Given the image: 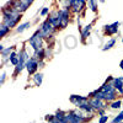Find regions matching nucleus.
<instances>
[{"label": "nucleus", "mask_w": 123, "mask_h": 123, "mask_svg": "<svg viewBox=\"0 0 123 123\" xmlns=\"http://www.w3.org/2000/svg\"><path fill=\"white\" fill-rule=\"evenodd\" d=\"M18 18H21L18 15L17 11H10V12H6L5 11V15H4V25H6L7 27H14L16 25V22L18 21Z\"/></svg>", "instance_id": "1"}, {"label": "nucleus", "mask_w": 123, "mask_h": 123, "mask_svg": "<svg viewBox=\"0 0 123 123\" xmlns=\"http://www.w3.org/2000/svg\"><path fill=\"white\" fill-rule=\"evenodd\" d=\"M42 32L41 31H37V32L30 38V44L35 48V50H38L42 48Z\"/></svg>", "instance_id": "2"}, {"label": "nucleus", "mask_w": 123, "mask_h": 123, "mask_svg": "<svg viewBox=\"0 0 123 123\" xmlns=\"http://www.w3.org/2000/svg\"><path fill=\"white\" fill-rule=\"evenodd\" d=\"M54 27L55 26L50 22V20H48V21H46L42 25V27H41V32H42L43 36H49V33H52V31H53Z\"/></svg>", "instance_id": "3"}, {"label": "nucleus", "mask_w": 123, "mask_h": 123, "mask_svg": "<svg viewBox=\"0 0 123 123\" xmlns=\"http://www.w3.org/2000/svg\"><path fill=\"white\" fill-rule=\"evenodd\" d=\"M37 67H38V62H37L36 58L28 59V60L26 62V68H27V70H28L30 74H33L35 71H36V69H37Z\"/></svg>", "instance_id": "4"}, {"label": "nucleus", "mask_w": 123, "mask_h": 123, "mask_svg": "<svg viewBox=\"0 0 123 123\" xmlns=\"http://www.w3.org/2000/svg\"><path fill=\"white\" fill-rule=\"evenodd\" d=\"M68 20H69L68 10H62V11H60V26L62 27H67Z\"/></svg>", "instance_id": "5"}, {"label": "nucleus", "mask_w": 123, "mask_h": 123, "mask_svg": "<svg viewBox=\"0 0 123 123\" xmlns=\"http://www.w3.org/2000/svg\"><path fill=\"white\" fill-rule=\"evenodd\" d=\"M69 4L74 7L75 11H79L84 6V0H69Z\"/></svg>", "instance_id": "6"}, {"label": "nucleus", "mask_w": 123, "mask_h": 123, "mask_svg": "<svg viewBox=\"0 0 123 123\" xmlns=\"http://www.w3.org/2000/svg\"><path fill=\"white\" fill-rule=\"evenodd\" d=\"M90 104H91L92 107L96 108V110H100V108L104 107V105H102V101H101L100 98H97V97H94V98H92V100L90 101Z\"/></svg>", "instance_id": "7"}, {"label": "nucleus", "mask_w": 123, "mask_h": 123, "mask_svg": "<svg viewBox=\"0 0 123 123\" xmlns=\"http://www.w3.org/2000/svg\"><path fill=\"white\" fill-rule=\"evenodd\" d=\"M113 86L116 89H118V91L123 92V81H122V78H118V79H113Z\"/></svg>", "instance_id": "8"}, {"label": "nucleus", "mask_w": 123, "mask_h": 123, "mask_svg": "<svg viewBox=\"0 0 123 123\" xmlns=\"http://www.w3.org/2000/svg\"><path fill=\"white\" fill-rule=\"evenodd\" d=\"M117 26H119V22H115L113 25H111V26H106V30L108 31V33H116L117 32Z\"/></svg>", "instance_id": "9"}, {"label": "nucleus", "mask_w": 123, "mask_h": 123, "mask_svg": "<svg viewBox=\"0 0 123 123\" xmlns=\"http://www.w3.org/2000/svg\"><path fill=\"white\" fill-rule=\"evenodd\" d=\"M42 78H43L42 74H36V75H35L33 80H35V84H36L37 86H39L41 84H42Z\"/></svg>", "instance_id": "10"}, {"label": "nucleus", "mask_w": 123, "mask_h": 123, "mask_svg": "<svg viewBox=\"0 0 123 123\" xmlns=\"http://www.w3.org/2000/svg\"><path fill=\"white\" fill-rule=\"evenodd\" d=\"M30 26V22H26V24H22V25H20L17 28H16V32H18V33H21V32H24V31L27 28Z\"/></svg>", "instance_id": "11"}, {"label": "nucleus", "mask_w": 123, "mask_h": 123, "mask_svg": "<svg viewBox=\"0 0 123 123\" xmlns=\"http://www.w3.org/2000/svg\"><path fill=\"white\" fill-rule=\"evenodd\" d=\"M115 43H116V41H115L113 38H112V39H110V41H108V42H107V43L105 44V47H104V48H102V50H107V49H110V48H112V46H113Z\"/></svg>", "instance_id": "12"}, {"label": "nucleus", "mask_w": 123, "mask_h": 123, "mask_svg": "<svg viewBox=\"0 0 123 123\" xmlns=\"http://www.w3.org/2000/svg\"><path fill=\"white\" fill-rule=\"evenodd\" d=\"M96 6H97L96 0H89V7L92 10V11H96Z\"/></svg>", "instance_id": "13"}, {"label": "nucleus", "mask_w": 123, "mask_h": 123, "mask_svg": "<svg viewBox=\"0 0 123 123\" xmlns=\"http://www.w3.org/2000/svg\"><path fill=\"white\" fill-rule=\"evenodd\" d=\"M9 28H10V27H7L6 25H3V26H1V31H0V37H4V36L6 35V32L9 31Z\"/></svg>", "instance_id": "14"}, {"label": "nucleus", "mask_w": 123, "mask_h": 123, "mask_svg": "<svg viewBox=\"0 0 123 123\" xmlns=\"http://www.w3.org/2000/svg\"><path fill=\"white\" fill-rule=\"evenodd\" d=\"M90 30H91V25H87V26L85 27V30L83 31V38H85V37L87 36V33L90 32Z\"/></svg>", "instance_id": "15"}, {"label": "nucleus", "mask_w": 123, "mask_h": 123, "mask_svg": "<svg viewBox=\"0 0 123 123\" xmlns=\"http://www.w3.org/2000/svg\"><path fill=\"white\" fill-rule=\"evenodd\" d=\"M122 121H123V111L121 112V113H119L116 118H113V122H115V123H117V122H122Z\"/></svg>", "instance_id": "16"}, {"label": "nucleus", "mask_w": 123, "mask_h": 123, "mask_svg": "<svg viewBox=\"0 0 123 123\" xmlns=\"http://www.w3.org/2000/svg\"><path fill=\"white\" fill-rule=\"evenodd\" d=\"M12 49H14V47H10V48H6V49L1 50V54H3V57L5 58V57H6V54H7V53H10V52H11Z\"/></svg>", "instance_id": "17"}, {"label": "nucleus", "mask_w": 123, "mask_h": 123, "mask_svg": "<svg viewBox=\"0 0 123 123\" xmlns=\"http://www.w3.org/2000/svg\"><path fill=\"white\" fill-rule=\"evenodd\" d=\"M121 104H122L121 101H115L113 104H111V107L112 108H119L121 107Z\"/></svg>", "instance_id": "18"}, {"label": "nucleus", "mask_w": 123, "mask_h": 123, "mask_svg": "<svg viewBox=\"0 0 123 123\" xmlns=\"http://www.w3.org/2000/svg\"><path fill=\"white\" fill-rule=\"evenodd\" d=\"M107 119H108V117H107V116H102V117H101V118L98 119V122H101V123H104V122H106Z\"/></svg>", "instance_id": "19"}, {"label": "nucleus", "mask_w": 123, "mask_h": 123, "mask_svg": "<svg viewBox=\"0 0 123 123\" xmlns=\"http://www.w3.org/2000/svg\"><path fill=\"white\" fill-rule=\"evenodd\" d=\"M47 14H48V9L46 7V9H43V10H42V12H41V15L44 16V15H47Z\"/></svg>", "instance_id": "20"}, {"label": "nucleus", "mask_w": 123, "mask_h": 123, "mask_svg": "<svg viewBox=\"0 0 123 123\" xmlns=\"http://www.w3.org/2000/svg\"><path fill=\"white\" fill-rule=\"evenodd\" d=\"M46 119H47V121H52V122H53V119H54V118H53V116H47V117H46Z\"/></svg>", "instance_id": "21"}, {"label": "nucleus", "mask_w": 123, "mask_h": 123, "mask_svg": "<svg viewBox=\"0 0 123 123\" xmlns=\"http://www.w3.org/2000/svg\"><path fill=\"white\" fill-rule=\"evenodd\" d=\"M4 80H5V73H4L3 76H1V81H0V84H4Z\"/></svg>", "instance_id": "22"}, {"label": "nucleus", "mask_w": 123, "mask_h": 123, "mask_svg": "<svg viewBox=\"0 0 123 123\" xmlns=\"http://www.w3.org/2000/svg\"><path fill=\"white\" fill-rule=\"evenodd\" d=\"M101 1H105V0H101Z\"/></svg>", "instance_id": "23"}, {"label": "nucleus", "mask_w": 123, "mask_h": 123, "mask_svg": "<svg viewBox=\"0 0 123 123\" xmlns=\"http://www.w3.org/2000/svg\"><path fill=\"white\" fill-rule=\"evenodd\" d=\"M122 81H123V78H122Z\"/></svg>", "instance_id": "24"}, {"label": "nucleus", "mask_w": 123, "mask_h": 123, "mask_svg": "<svg viewBox=\"0 0 123 123\" xmlns=\"http://www.w3.org/2000/svg\"><path fill=\"white\" fill-rule=\"evenodd\" d=\"M122 41H123V39H122Z\"/></svg>", "instance_id": "25"}]
</instances>
